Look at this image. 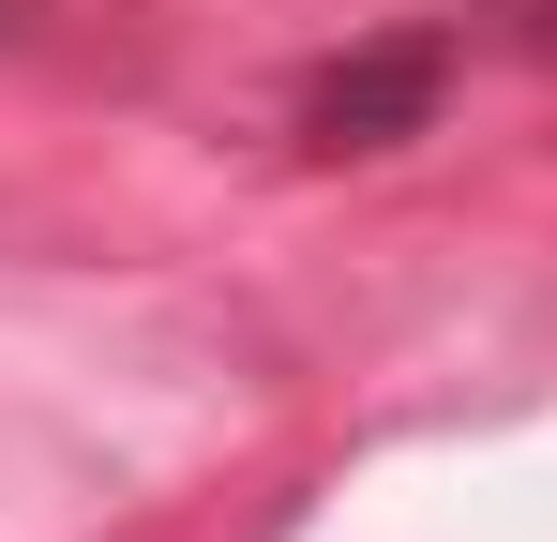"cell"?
I'll use <instances>...</instances> for the list:
<instances>
[{
  "label": "cell",
  "mask_w": 557,
  "mask_h": 542,
  "mask_svg": "<svg viewBox=\"0 0 557 542\" xmlns=\"http://www.w3.org/2000/svg\"><path fill=\"white\" fill-rule=\"evenodd\" d=\"M437 76H453V46L437 30H392V46H362V61H332V76L301 90V136L317 151H392V136H422Z\"/></svg>",
  "instance_id": "obj_1"
},
{
  "label": "cell",
  "mask_w": 557,
  "mask_h": 542,
  "mask_svg": "<svg viewBox=\"0 0 557 542\" xmlns=\"http://www.w3.org/2000/svg\"><path fill=\"white\" fill-rule=\"evenodd\" d=\"M543 46H557V30H543Z\"/></svg>",
  "instance_id": "obj_2"
}]
</instances>
